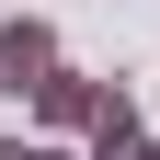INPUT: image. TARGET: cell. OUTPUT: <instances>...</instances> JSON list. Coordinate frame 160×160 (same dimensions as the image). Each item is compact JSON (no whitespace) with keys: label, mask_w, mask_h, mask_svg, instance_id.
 Instances as JSON below:
<instances>
[{"label":"cell","mask_w":160,"mask_h":160,"mask_svg":"<svg viewBox=\"0 0 160 160\" xmlns=\"http://www.w3.org/2000/svg\"><path fill=\"white\" fill-rule=\"evenodd\" d=\"M57 80V23H0V92H12V103H34V92H46Z\"/></svg>","instance_id":"6da1fadb"},{"label":"cell","mask_w":160,"mask_h":160,"mask_svg":"<svg viewBox=\"0 0 160 160\" xmlns=\"http://www.w3.org/2000/svg\"><path fill=\"white\" fill-rule=\"evenodd\" d=\"M0 160H12V137H0Z\"/></svg>","instance_id":"5b68a950"},{"label":"cell","mask_w":160,"mask_h":160,"mask_svg":"<svg viewBox=\"0 0 160 160\" xmlns=\"http://www.w3.org/2000/svg\"><path fill=\"white\" fill-rule=\"evenodd\" d=\"M12 160H80V149H57V137H12Z\"/></svg>","instance_id":"277c9868"},{"label":"cell","mask_w":160,"mask_h":160,"mask_svg":"<svg viewBox=\"0 0 160 160\" xmlns=\"http://www.w3.org/2000/svg\"><path fill=\"white\" fill-rule=\"evenodd\" d=\"M80 160H160V149H149V126H137V103H126V92L103 103V126H92V149H80Z\"/></svg>","instance_id":"3957f363"},{"label":"cell","mask_w":160,"mask_h":160,"mask_svg":"<svg viewBox=\"0 0 160 160\" xmlns=\"http://www.w3.org/2000/svg\"><path fill=\"white\" fill-rule=\"evenodd\" d=\"M103 103H114L103 80H80V69H57L46 92H34V126H46V137H92V126H103Z\"/></svg>","instance_id":"7a4b0ae2"}]
</instances>
